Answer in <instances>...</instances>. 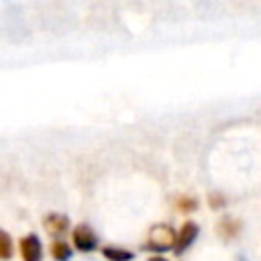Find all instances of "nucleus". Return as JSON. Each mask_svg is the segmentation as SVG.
<instances>
[{
  "instance_id": "nucleus-6",
  "label": "nucleus",
  "mask_w": 261,
  "mask_h": 261,
  "mask_svg": "<svg viewBox=\"0 0 261 261\" xmlns=\"http://www.w3.org/2000/svg\"><path fill=\"white\" fill-rule=\"evenodd\" d=\"M241 220L239 218H232V216H222L220 220H218V224H216V232L224 239V241H230V239H234V237H239V232H241Z\"/></svg>"
},
{
  "instance_id": "nucleus-11",
  "label": "nucleus",
  "mask_w": 261,
  "mask_h": 261,
  "mask_svg": "<svg viewBox=\"0 0 261 261\" xmlns=\"http://www.w3.org/2000/svg\"><path fill=\"white\" fill-rule=\"evenodd\" d=\"M208 206H210L212 210H220V208L226 206V198H224L222 194H218V192H212V194L208 196Z\"/></svg>"
},
{
  "instance_id": "nucleus-7",
  "label": "nucleus",
  "mask_w": 261,
  "mask_h": 261,
  "mask_svg": "<svg viewBox=\"0 0 261 261\" xmlns=\"http://www.w3.org/2000/svg\"><path fill=\"white\" fill-rule=\"evenodd\" d=\"M49 253H51V257L55 259V261H69V257H71V247L65 243V241H61V239H53V243H51V247H49Z\"/></svg>"
},
{
  "instance_id": "nucleus-8",
  "label": "nucleus",
  "mask_w": 261,
  "mask_h": 261,
  "mask_svg": "<svg viewBox=\"0 0 261 261\" xmlns=\"http://www.w3.org/2000/svg\"><path fill=\"white\" fill-rule=\"evenodd\" d=\"M102 255L108 261H133V257H135L133 251L122 249V247H104L102 249Z\"/></svg>"
},
{
  "instance_id": "nucleus-12",
  "label": "nucleus",
  "mask_w": 261,
  "mask_h": 261,
  "mask_svg": "<svg viewBox=\"0 0 261 261\" xmlns=\"http://www.w3.org/2000/svg\"><path fill=\"white\" fill-rule=\"evenodd\" d=\"M147 261H167L165 257H161V255H153V257H149Z\"/></svg>"
},
{
  "instance_id": "nucleus-13",
  "label": "nucleus",
  "mask_w": 261,
  "mask_h": 261,
  "mask_svg": "<svg viewBox=\"0 0 261 261\" xmlns=\"http://www.w3.org/2000/svg\"><path fill=\"white\" fill-rule=\"evenodd\" d=\"M237 261H249V259H247V257H239Z\"/></svg>"
},
{
  "instance_id": "nucleus-1",
  "label": "nucleus",
  "mask_w": 261,
  "mask_h": 261,
  "mask_svg": "<svg viewBox=\"0 0 261 261\" xmlns=\"http://www.w3.org/2000/svg\"><path fill=\"white\" fill-rule=\"evenodd\" d=\"M175 237L177 232L173 230V226L169 224H155L149 228V234H147V243H145V249L149 251H155V253H163V251H169L175 247Z\"/></svg>"
},
{
  "instance_id": "nucleus-10",
  "label": "nucleus",
  "mask_w": 261,
  "mask_h": 261,
  "mask_svg": "<svg viewBox=\"0 0 261 261\" xmlns=\"http://www.w3.org/2000/svg\"><path fill=\"white\" fill-rule=\"evenodd\" d=\"M175 206H177V210H179V212L188 214V212L198 210V200H196L194 196H179V198L175 200Z\"/></svg>"
},
{
  "instance_id": "nucleus-9",
  "label": "nucleus",
  "mask_w": 261,
  "mask_h": 261,
  "mask_svg": "<svg viewBox=\"0 0 261 261\" xmlns=\"http://www.w3.org/2000/svg\"><path fill=\"white\" fill-rule=\"evenodd\" d=\"M14 249H12V239L8 232H4L0 228V261H8L12 257Z\"/></svg>"
},
{
  "instance_id": "nucleus-5",
  "label": "nucleus",
  "mask_w": 261,
  "mask_h": 261,
  "mask_svg": "<svg viewBox=\"0 0 261 261\" xmlns=\"http://www.w3.org/2000/svg\"><path fill=\"white\" fill-rule=\"evenodd\" d=\"M43 226L45 230L53 237V239H59L61 234H65V230L69 228V218L65 214H59V212H49L43 220Z\"/></svg>"
},
{
  "instance_id": "nucleus-3",
  "label": "nucleus",
  "mask_w": 261,
  "mask_h": 261,
  "mask_svg": "<svg viewBox=\"0 0 261 261\" xmlns=\"http://www.w3.org/2000/svg\"><path fill=\"white\" fill-rule=\"evenodd\" d=\"M198 234H200V226L194 220H186L181 224V228L177 230V237H175V247H173L175 255H184V251L194 245Z\"/></svg>"
},
{
  "instance_id": "nucleus-2",
  "label": "nucleus",
  "mask_w": 261,
  "mask_h": 261,
  "mask_svg": "<svg viewBox=\"0 0 261 261\" xmlns=\"http://www.w3.org/2000/svg\"><path fill=\"white\" fill-rule=\"evenodd\" d=\"M71 241H73V247L82 253H90L98 247V237L88 224H77L71 230Z\"/></svg>"
},
{
  "instance_id": "nucleus-4",
  "label": "nucleus",
  "mask_w": 261,
  "mask_h": 261,
  "mask_svg": "<svg viewBox=\"0 0 261 261\" xmlns=\"http://www.w3.org/2000/svg\"><path fill=\"white\" fill-rule=\"evenodd\" d=\"M18 251H20L22 261H41L43 259V245H41V241H39V237L35 232H31V234L20 239Z\"/></svg>"
}]
</instances>
